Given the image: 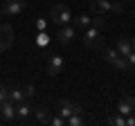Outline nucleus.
<instances>
[{"label": "nucleus", "instance_id": "nucleus-1", "mask_svg": "<svg viewBox=\"0 0 135 126\" xmlns=\"http://www.w3.org/2000/svg\"><path fill=\"white\" fill-rule=\"evenodd\" d=\"M72 11H70V7L63 5V2H56V5L50 9V20H52L56 27H63V25H72Z\"/></svg>", "mask_w": 135, "mask_h": 126}, {"label": "nucleus", "instance_id": "nucleus-2", "mask_svg": "<svg viewBox=\"0 0 135 126\" xmlns=\"http://www.w3.org/2000/svg\"><path fill=\"white\" fill-rule=\"evenodd\" d=\"M83 43H86V47H90V50H97V47H101L104 45V38H101V34H99V27H86L83 29Z\"/></svg>", "mask_w": 135, "mask_h": 126}, {"label": "nucleus", "instance_id": "nucleus-3", "mask_svg": "<svg viewBox=\"0 0 135 126\" xmlns=\"http://www.w3.org/2000/svg\"><path fill=\"white\" fill-rule=\"evenodd\" d=\"M90 11L92 14H108V11L122 14V5L119 2H108V0H92L90 2Z\"/></svg>", "mask_w": 135, "mask_h": 126}, {"label": "nucleus", "instance_id": "nucleus-4", "mask_svg": "<svg viewBox=\"0 0 135 126\" xmlns=\"http://www.w3.org/2000/svg\"><path fill=\"white\" fill-rule=\"evenodd\" d=\"M25 7H27V0H5L0 14H2V18H5V16H18Z\"/></svg>", "mask_w": 135, "mask_h": 126}, {"label": "nucleus", "instance_id": "nucleus-5", "mask_svg": "<svg viewBox=\"0 0 135 126\" xmlns=\"http://www.w3.org/2000/svg\"><path fill=\"white\" fill-rule=\"evenodd\" d=\"M104 59H106L110 65H115L117 70H131V65H128V61H126V56H122L117 50H106Z\"/></svg>", "mask_w": 135, "mask_h": 126}, {"label": "nucleus", "instance_id": "nucleus-6", "mask_svg": "<svg viewBox=\"0 0 135 126\" xmlns=\"http://www.w3.org/2000/svg\"><path fill=\"white\" fill-rule=\"evenodd\" d=\"M63 68H65V61H63V56H59V54H50V59H47V68H45L50 77H56V74H61Z\"/></svg>", "mask_w": 135, "mask_h": 126}, {"label": "nucleus", "instance_id": "nucleus-7", "mask_svg": "<svg viewBox=\"0 0 135 126\" xmlns=\"http://www.w3.org/2000/svg\"><path fill=\"white\" fill-rule=\"evenodd\" d=\"M0 45L5 50H9L14 45V27L7 23H0Z\"/></svg>", "mask_w": 135, "mask_h": 126}, {"label": "nucleus", "instance_id": "nucleus-8", "mask_svg": "<svg viewBox=\"0 0 135 126\" xmlns=\"http://www.w3.org/2000/svg\"><path fill=\"white\" fill-rule=\"evenodd\" d=\"M117 113L119 115H131V113H135V97L133 95H126V97H122L119 101H117Z\"/></svg>", "mask_w": 135, "mask_h": 126}, {"label": "nucleus", "instance_id": "nucleus-9", "mask_svg": "<svg viewBox=\"0 0 135 126\" xmlns=\"http://www.w3.org/2000/svg\"><path fill=\"white\" fill-rule=\"evenodd\" d=\"M74 113H79L81 115V106H77V104H72V101H68V99H61L59 101V115L61 117H70V115H74Z\"/></svg>", "mask_w": 135, "mask_h": 126}, {"label": "nucleus", "instance_id": "nucleus-10", "mask_svg": "<svg viewBox=\"0 0 135 126\" xmlns=\"http://www.w3.org/2000/svg\"><path fill=\"white\" fill-rule=\"evenodd\" d=\"M0 117H2V122H14L16 119V104L5 99L0 104Z\"/></svg>", "mask_w": 135, "mask_h": 126}, {"label": "nucleus", "instance_id": "nucleus-11", "mask_svg": "<svg viewBox=\"0 0 135 126\" xmlns=\"http://www.w3.org/2000/svg\"><path fill=\"white\" fill-rule=\"evenodd\" d=\"M77 36V29H74V25H63V27H59V34H56V38H59V43H63V45H68L70 41Z\"/></svg>", "mask_w": 135, "mask_h": 126}, {"label": "nucleus", "instance_id": "nucleus-12", "mask_svg": "<svg viewBox=\"0 0 135 126\" xmlns=\"http://www.w3.org/2000/svg\"><path fill=\"white\" fill-rule=\"evenodd\" d=\"M29 115H32V106H29L27 101H20V104H16V119H20V122H27V119H29Z\"/></svg>", "mask_w": 135, "mask_h": 126}, {"label": "nucleus", "instance_id": "nucleus-13", "mask_svg": "<svg viewBox=\"0 0 135 126\" xmlns=\"http://www.w3.org/2000/svg\"><path fill=\"white\" fill-rule=\"evenodd\" d=\"M32 115L36 117L41 124H50V117H52V115H50V110H47L45 106H32Z\"/></svg>", "mask_w": 135, "mask_h": 126}, {"label": "nucleus", "instance_id": "nucleus-14", "mask_svg": "<svg viewBox=\"0 0 135 126\" xmlns=\"http://www.w3.org/2000/svg\"><path fill=\"white\" fill-rule=\"evenodd\" d=\"M115 50L122 54V56H126V54H131V52H133V45H131V41H128V38L119 36V38H117V43H115Z\"/></svg>", "mask_w": 135, "mask_h": 126}, {"label": "nucleus", "instance_id": "nucleus-15", "mask_svg": "<svg viewBox=\"0 0 135 126\" xmlns=\"http://www.w3.org/2000/svg\"><path fill=\"white\" fill-rule=\"evenodd\" d=\"M72 25H74V29H86V27L92 25V18L86 16V14H81V16H77V18H72Z\"/></svg>", "mask_w": 135, "mask_h": 126}, {"label": "nucleus", "instance_id": "nucleus-16", "mask_svg": "<svg viewBox=\"0 0 135 126\" xmlns=\"http://www.w3.org/2000/svg\"><path fill=\"white\" fill-rule=\"evenodd\" d=\"M25 90L23 88H11L9 90V101H14V104H20V101H25Z\"/></svg>", "mask_w": 135, "mask_h": 126}, {"label": "nucleus", "instance_id": "nucleus-17", "mask_svg": "<svg viewBox=\"0 0 135 126\" xmlns=\"http://www.w3.org/2000/svg\"><path fill=\"white\" fill-rule=\"evenodd\" d=\"M108 124H113V126H126V117L119 115V113H117V115H110V117H108Z\"/></svg>", "mask_w": 135, "mask_h": 126}, {"label": "nucleus", "instance_id": "nucleus-18", "mask_svg": "<svg viewBox=\"0 0 135 126\" xmlns=\"http://www.w3.org/2000/svg\"><path fill=\"white\" fill-rule=\"evenodd\" d=\"M65 124H68V126H81V124H83V119L79 117V113H74V115H70V117L65 119Z\"/></svg>", "mask_w": 135, "mask_h": 126}, {"label": "nucleus", "instance_id": "nucleus-19", "mask_svg": "<svg viewBox=\"0 0 135 126\" xmlns=\"http://www.w3.org/2000/svg\"><path fill=\"white\" fill-rule=\"evenodd\" d=\"M47 43H50V36L45 34V32H38V36H36V45H38V47H45Z\"/></svg>", "mask_w": 135, "mask_h": 126}, {"label": "nucleus", "instance_id": "nucleus-20", "mask_svg": "<svg viewBox=\"0 0 135 126\" xmlns=\"http://www.w3.org/2000/svg\"><path fill=\"white\" fill-rule=\"evenodd\" d=\"M106 25V18H104V14H95V18H92V27H104Z\"/></svg>", "mask_w": 135, "mask_h": 126}, {"label": "nucleus", "instance_id": "nucleus-21", "mask_svg": "<svg viewBox=\"0 0 135 126\" xmlns=\"http://www.w3.org/2000/svg\"><path fill=\"white\" fill-rule=\"evenodd\" d=\"M34 27L38 29V32H45V27H47V20H45V18H36V20H34Z\"/></svg>", "mask_w": 135, "mask_h": 126}, {"label": "nucleus", "instance_id": "nucleus-22", "mask_svg": "<svg viewBox=\"0 0 135 126\" xmlns=\"http://www.w3.org/2000/svg\"><path fill=\"white\" fill-rule=\"evenodd\" d=\"M50 124H54V126H65V117H61V115L50 117Z\"/></svg>", "mask_w": 135, "mask_h": 126}, {"label": "nucleus", "instance_id": "nucleus-23", "mask_svg": "<svg viewBox=\"0 0 135 126\" xmlns=\"http://www.w3.org/2000/svg\"><path fill=\"white\" fill-rule=\"evenodd\" d=\"M5 99H9V88H5V86H0V104L5 101Z\"/></svg>", "mask_w": 135, "mask_h": 126}, {"label": "nucleus", "instance_id": "nucleus-24", "mask_svg": "<svg viewBox=\"0 0 135 126\" xmlns=\"http://www.w3.org/2000/svg\"><path fill=\"white\" fill-rule=\"evenodd\" d=\"M126 61H128V65H131V70L135 72V52H131V54H126Z\"/></svg>", "mask_w": 135, "mask_h": 126}, {"label": "nucleus", "instance_id": "nucleus-25", "mask_svg": "<svg viewBox=\"0 0 135 126\" xmlns=\"http://www.w3.org/2000/svg\"><path fill=\"white\" fill-rule=\"evenodd\" d=\"M126 126H135V115H133V113L126 115Z\"/></svg>", "mask_w": 135, "mask_h": 126}, {"label": "nucleus", "instance_id": "nucleus-26", "mask_svg": "<svg viewBox=\"0 0 135 126\" xmlns=\"http://www.w3.org/2000/svg\"><path fill=\"white\" fill-rule=\"evenodd\" d=\"M25 97H34V86H27V88H25Z\"/></svg>", "mask_w": 135, "mask_h": 126}, {"label": "nucleus", "instance_id": "nucleus-27", "mask_svg": "<svg viewBox=\"0 0 135 126\" xmlns=\"http://www.w3.org/2000/svg\"><path fill=\"white\" fill-rule=\"evenodd\" d=\"M131 45H133V52H135V38H133V41H131Z\"/></svg>", "mask_w": 135, "mask_h": 126}, {"label": "nucleus", "instance_id": "nucleus-28", "mask_svg": "<svg viewBox=\"0 0 135 126\" xmlns=\"http://www.w3.org/2000/svg\"><path fill=\"white\" fill-rule=\"evenodd\" d=\"M2 52H5V47H2V45H0V54H2Z\"/></svg>", "mask_w": 135, "mask_h": 126}, {"label": "nucleus", "instance_id": "nucleus-29", "mask_svg": "<svg viewBox=\"0 0 135 126\" xmlns=\"http://www.w3.org/2000/svg\"><path fill=\"white\" fill-rule=\"evenodd\" d=\"M0 18H2V14H0Z\"/></svg>", "mask_w": 135, "mask_h": 126}]
</instances>
